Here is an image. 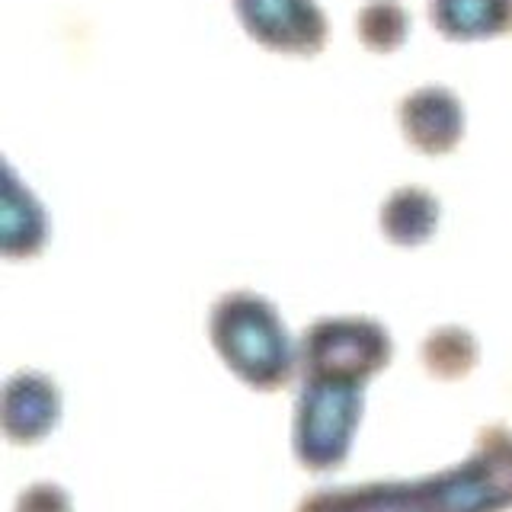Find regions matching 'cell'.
<instances>
[{
  "label": "cell",
  "mask_w": 512,
  "mask_h": 512,
  "mask_svg": "<svg viewBox=\"0 0 512 512\" xmlns=\"http://www.w3.org/2000/svg\"><path fill=\"white\" fill-rule=\"evenodd\" d=\"M410 16L397 0H368L356 13V36L372 52H394L407 39Z\"/></svg>",
  "instance_id": "277c9868"
},
{
  "label": "cell",
  "mask_w": 512,
  "mask_h": 512,
  "mask_svg": "<svg viewBox=\"0 0 512 512\" xmlns=\"http://www.w3.org/2000/svg\"><path fill=\"white\" fill-rule=\"evenodd\" d=\"M429 20L455 42L506 36L512 32V0H429Z\"/></svg>",
  "instance_id": "3957f363"
},
{
  "label": "cell",
  "mask_w": 512,
  "mask_h": 512,
  "mask_svg": "<svg viewBox=\"0 0 512 512\" xmlns=\"http://www.w3.org/2000/svg\"><path fill=\"white\" fill-rule=\"evenodd\" d=\"M400 125L416 148L439 154L461 138L464 112L448 87H420L400 103Z\"/></svg>",
  "instance_id": "7a4b0ae2"
},
{
  "label": "cell",
  "mask_w": 512,
  "mask_h": 512,
  "mask_svg": "<svg viewBox=\"0 0 512 512\" xmlns=\"http://www.w3.org/2000/svg\"><path fill=\"white\" fill-rule=\"evenodd\" d=\"M240 26L282 55H317L327 42V16L314 0H231Z\"/></svg>",
  "instance_id": "6da1fadb"
},
{
  "label": "cell",
  "mask_w": 512,
  "mask_h": 512,
  "mask_svg": "<svg viewBox=\"0 0 512 512\" xmlns=\"http://www.w3.org/2000/svg\"><path fill=\"white\" fill-rule=\"evenodd\" d=\"M384 221H388V228L400 237L423 234L432 221V199L423 189H400L394 192L388 208H384Z\"/></svg>",
  "instance_id": "5b68a950"
}]
</instances>
